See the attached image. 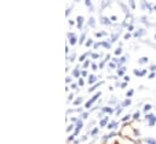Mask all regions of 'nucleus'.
Wrapping results in <instances>:
<instances>
[{
    "label": "nucleus",
    "mask_w": 156,
    "mask_h": 144,
    "mask_svg": "<svg viewBox=\"0 0 156 144\" xmlns=\"http://www.w3.org/2000/svg\"><path fill=\"white\" fill-rule=\"evenodd\" d=\"M133 73H134V75H138V76H143V75H145L146 70H142V72H139V70L134 69V70H133Z\"/></svg>",
    "instance_id": "0eeeda50"
},
{
    "label": "nucleus",
    "mask_w": 156,
    "mask_h": 144,
    "mask_svg": "<svg viewBox=\"0 0 156 144\" xmlns=\"http://www.w3.org/2000/svg\"><path fill=\"white\" fill-rule=\"evenodd\" d=\"M102 110L106 112V113H109V114H113V113H114V109H113V108H109V107H104V108H102Z\"/></svg>",
    "instance_id": "9d476101"
},
{
    "label": "nucleus",
    "mask_w": 156,
    "mask_h": 144,
    "mask_svg": "<svg viewBox=\"0 0 156 144\" xmlns=\"http://www.w3.org/2000/svg\"><path fill=\"white\" fill-rule=\"evenodd\" d=\"M91 56H92V58H99V55H97V54H92Z\"/></svg>",
    "instance_id": "ea45409f"
},
{
    "label": "nucleus",
    "mask_w": 156,
    "mask_h": 144,
    "mask_svg": "<svg viewBox=\"0 0 156 144\" xmlns=\"http://www.w3.org/2000/svg\"><path fill=\"white\" fill-rule=\"evenodd\" d=\"M88 26H91V27H96V22H94V18H93V17L90 18V21H88Z\"/></svg>",
    "instance_id": "6ab92c4d"
},
{
    "label": "nucleus",
    "mask_w": 156,
    "mask_h": 144,
    "mask_svg": "<svg viewBox=\"0 0 156 144\" xmlns=\"http://www.w3.org/2000/svg\"><path fill=\"white\" fill-rule=\"evenodd\" d=\"M84 84H85V82H84V80L80 78V79H79V85H80V86H84Z\"/></svg>",
    "instance_id": "4c0bfd02"
},
{
    "label": "nucleus",
    "mask_w": 156,
    "mask_h": 144,
    "mask_svg": "<svg viewBox=\"0 0 156 144\" xmlns=\"http://www.w3.org/2000/svg\"><path fill=\"white\" fill-rule=\"evenodd\" d=\"M125 72H126V67H121V68H120V70H118V75H119V76H121V75H124V74H125Z\"/></svg>",
    "instance_id": "4468645a"
},
{
    "label": "nucleus",
    "mask_w": 156,
    "mask_h": 144,
    "mask_svg": "<svg viewBox=\"0 0 156 144\" xmlns=\"http://www.w3.org/2000/svg\"><path fill=\"white\" fill-rule=\"evenodd\" d=\"M125 81H130V76H125Z\"/></svg>",
    "instance_id": "4d7b16f0"
},
{
    "label": "nucleus",
    "mask_w": 156,
    "mask_h": 144,
    "mask_svg": "<svg viewBox=\"0 0 156 144\" xmlns=\"http://www.w3.org/2000/svg\"><path fill=\"white\" fill-rule=\"evenodd\" d=\"M66 81H67V82H70V81H72V79H70V78H69V76H68V78H67V79H66Z\"/></svg>",
    "instance_id": "5fc2aeb1"
},
{
    "label": "nucleus",
    "mask_w": 156,
    "mask_h": 144,
    "mask_svg": "<svg viewBox=\"0 0 156 144\" xmlns=\"http://www.w3.org/2000/svg\"><path fill=\"white\" fill-rule=\"evenodd\" d=\"M73 75H74L75 78H79V76H80V72H79V68H78V67L73 70Z\"/></svg>",
    "instance_id": "f3484780"
},
{
    "label": "nucleus",
    "mask_w": 156,
    "mask_h": 144,
    "mask_svg": "<svg viewBox=\"0 0 156 144\" xmlns=\"http://www.w3.org/2000/svg\"><path fill=\"white\" fill-rule=\"evenodd\" d=\"M132 94H133V90H130V91L126 93V96H127V97H131Z\"/></svg>",
    "instance_id": "473e14b6"
},
{
    "label": "nucleus",
    "mask_w": 156,
    "mask_h": 144,
    "mask_svg": "<svg viewBox=\"0 0 156 144\" xmlns=\"http://www.w3.org/2000/svg\"><path fill=\"white\" fill-rule=\"evenodd\" d=\"M81 75H82V76H86V75H87V72H86V70L81 72Z\"/></svg>",
    "instance_id": "a18cd8bd"
},
{
    "label": "nucleus",
    "mask_w": 156,
    "mask_h": 144,
    "mask_svg": "<svg viewBox=\"0 0 156 144\" xmlns=\"http://www.w3.org/2000/svg\"><path fill=\"white\" fill-rule=\"evenodd\" d=\"M76 21H78V28L81 29L82 28V23H84V17L82 16H78Z\"/></svg>",
    "instance_id": "20e7f679"
},
{
    "label": "nucleus",
    "mask_w": 156,
    "mask_h": 144,
    "mask_svg": "<svg viewBox=\"0 0 156 144\" xmlns=\"http://www.w3.org/2000/svg\"><path fill=\"white\" fill-rule=\"evenodd\" d=\"M73 127H74V125H69V126L67 127V132H70V131L73 130Z\"/></svg>",
    "instance_id": "72a5a7b5"
},
{
    "label": "nucleus",
    "mask_w": 156,
    "mask_h": 144,
    "mask_svg": "<svg viewBox=\"0 0 156 144\" xmlns=\"http://www.w3.org/2000/svg\"><path fill=\"white\" fill-rule=\"evenodd\" d=\"M131 104V100H125L124 102H122V107H127V106H130Z\"/></svg>",
    "instance_id": "5701e85b"
},
{
    "label": "nucleus",
    "mask_w": 156,
    "mask_h": 144,
    "mask_svg": "<svg viewBox=\"0 0 156 144\" xmlns=\"http://www.w3.org/2000/svg\"><path fill=\"white\" fill-rule=\"evenodd\" d=\"M125 62H126V57H121V58L119 60V63H118V67H120V68H121V66H122V64H124Z\"/></svg>",
    "instance_id": "dca6fc26"
},
{
    "label": "nucleus",
    "mask_w": 156,
    "mask_h": 144,
    "mask_svg": "<svg viewBox=\"0 0 156 144\" xmlns=\"http://www.w3.org/2000/svg\"><path fill=\"white\" fill-rule=\"evenodd\" d=\"M92 68H93V70H97V66L96 64H92Z\"/></svg>",
    "instance_id": "864d4df0"
},
{
    "label": "nucleus",
    "mask_w": 156,
    "mask_h": 144,
    "mask_svg": "<svg viewBox=\"0 0 156 144\" xmlns=\"http://www.w3.org/2000/svg\"><path fill=\"white\" fill-rule=\"evenodd\" d=\"M128 30H133V26H132V24L128 26Z\"/></svg>",
    "instance_id": "8fccbe9b"
},
{
    "label": "nucleus",
    "mask_w": 156,
    "mask_h": 144,
    "mask_svg": "<svg viewBox=\"0 0 156 144\" xmlns=\"http://www.w3.org/2000/svg\"><path fill=\"white\" fill-rule=\"evenodd\" d=\"M98 130H99V128H98V127H96L94 130H92V132H91V134H92V136H94V134H97V132H98Z\"/></svg>",
    "instance_id": "c756f323"
},
{
    "label": "nucleus",
    "mask_w": 156,
    "mask_h": 144,
    "mask_svg": "<svg viewBox=\"0 0 156 144\" xmlns=\"http://www.w3.org/2000/svg\"><path fill=\"white\" fill-rule=\"evenodd\" d=\"M122 54V50L121 49H116L115 50V55H121Z\"/></svg>",
    "instance_id": "2f4dec72"
},
{
    "label": "nucleus",
    "mask_w": 156,
    "mask_h": 144,
    "mask_svg": "<svg viewBox=\"0 0 156 144\" xmlns=\"http://www.w3.org/2000/svg\"><path fill=\"white\" fill-rule=\"evenodd\" d=\"M109 67H110L112 69H114V68H115L116 66H115V63H113V62H110V63H109Z\"/></svg>",
    "instance_id": "e433bc0d"
},
{
    "label": "nucleus",
    "mask_w": 156,
    "mask_h": 144,
    "mask_svg": "<svg viewBox=\"0 0 156 144\" xmlns=\"http://www.w3.org/2000/svg\"><path fill=\"white\" fill-rule=\"evenodd\" d=\"M74 58H75V54H73V55L70 56V58H69V60H70V62H73V61H74Z\"/></svg>",
    "instance_id": "c03bdc74"
},
{
    "label": "nucleus",
    "mask_w": 156,
    "mask_h": 144,
    "mask_svg": "<svg viewBox=\"0 0 156 144\" xmlns=\"http://www.w3.org/2000/svg\"><path fill=\"white\" fill-rule=\"evenodd\" d=\"M119 35H120V32H119L118 34H114V35L112 36V42H114V41H116V40H118V38H119Z\"/></svg>",
    "instance_id": "4be33fe9"
},
{
    "label": "nucleus",
    "mask_w": 156,
    "mask_h": 144,
    "mask_svg": "<svg viewBox=\"0 0 156 144\" xmlns=\"http://www.w3.org/2000/svg\"><path fill=\"white\" fill-rule=\"evenodd\" d=\"M82 126H84L82 121H81V120H79V121H78V125H76V131H75V134H78V133H79V131L82 128Z\"/></svg>",
    "instance_id": "423d86ee"
},
{
    "label": "nucleus",
    "mask_w": 156,
    "mask_h": 144,
    "mask_svg": "<svg viewBox=\"0 0 156 144\" xmlns=\"http://www.w3.org/2000/svg\"><path fill=\"white\" fill-rule=\"evenodd\" d=\"M87 56H88V52H87V54H84V55H82V56L79 58V61H80V62H82V61H84V60H85Z\"/></svg>",
    "instance_id": "bb28decb"
},
{
    "label": "nucleus",
    "mask_w": 156,
    "mask_h": 144,
    "mask_svg": "<svg viewBox=\"0 0 156 144\" xmlns=\"http://www.w3.org/2000/svg\"><path fill=\"white\" fill-rule=\"evenodd\" d=\"M100 23H102V24H107V26H109V24H110V21H109L108 17H100Z\"/></svg>",
    "instance_id": "39448f33"
},
{
    "label": "nucleus",
    "mask_w": 156,
    "mask_h": 144,
    "mask_svg": "<svg viewBox=\"0 0 156 144\" xmlns=\"http://www.w3.org/2000/svg\"><path fill=\"white\" fill-rule=\"evenodd\" d=\"M99 85H102V82H97V84H96V85H94L93 87H91V88H88V92H93V91H94V90H96V88H97V87H98Z\"/></svg>",
    "instance_id": "aec40b11"
},
{
    "label": "nucleus",
    "mask_w": 156,
    "mask_h": 144,
    "mask_svg": "<svg viewBox=\"0 0 156 144\" xmlns=\"http://www.w3.org/2000/svg\"><path fill=\"white\" fill-rule=\"evenodd\" d=\"M92 44H93V41H92V40H91V39H88V40H87V41H86V46H87V47H90V46H91V45H92Z\"/></svg>",
    "instance_id": "c85d7f7f"
},
{
    "label": "nucleus",
    "mask_w": 156,
    "mask_h": 144,
    "mask_svg": "<svg viewBox=\"0 0 156 144\" xmlns=\"http://www.w3.org/2000/svg\"><path fill=\"white\" fill-rule=\"evenodd\" d=\"M97 81V76L96 75H90L88 76V84H94Z\"/></svg>",
    "instance_id": "6e6552de"
},
{
    "label": "nucleus",
    "mask_w": 156,
    "mask_h": 144,
    "mask_svg": "<svg viewBox=\"0 0 156 144\" xmlns=\"http://www.w3.org/2000/svg\"><path fill=\"white\" fill-rule=\"evenodd\" d=\"M139 116H140V113H139V112H136V113L133 114V119H134V120H138Z\"/></svg>",
    "instance_id": "393cba45"
},
{
    "label": "nucleus",
    "mask_w": 156,
    "mask_h": 144,
    "mask_svg": "<svg viewBox=\"0 0 156 144\" xmlns=\"http://www.w3.org/2000/svg\"><path fill=\"white\" fill-rule=\"evenodd\" d=\"M82 101H84V100H82V97H78V100H75V101H74V104H75V106H79V104H81V103H82Z\"/></svg>",
    "instance_id": "a211bd4d"
},
{
    "label": "nucleus",
    "mask_w": 156,
    "mask_h": 144,
    "mask_svg": "<svg viewBox=\"0 0 156 144\" xmlns=\"http://www.w3.org/2000/svg\"><path fill=\"white\" fill-rule=\"evenodd\" d=\"M146 120H149V126H154L155 125V122H156V118H155V115H152V114H146Z\"/></svg>",
    "instance_id": "f03ea898"
},
{
    "label": "nucleus",
    "mask_w": 156,
    "mask_h": 144,
    "mask_svg": "<svg viewBox=\"0 0 156 144\" xmlns=\"http://www.w3.org/2000/svg\"><path fill=\"white\" fill-rule=\"evenodd\" d=\"M150 109H151V106H150V104H145V106H144V112H149Z\"/></svg>",
    "instance_id": "cd10ccee"
},
{
    "label": "nucleus",
    "mask_w": 156,
    "mask_h": 144,
    "mask_svg": "<svg viewBox=\"0 0 156 144\" xmlns=\"http://www.w3.org/2000/svg\"><path fill=\"white\" fill-rule=\"evenodd\" d=\"M145 142L149 143V144H156L155 139H152V138H145Z\"/></svg>",
    "instance_id": "412c9836"
},
{
    "label": "nucleus",
    "mask_w": 156,
    "mask_h": 144,
    "mask_svg": "<svg viewBox=\"0 0 156 144\" xmlns=\"http://www.w3.org/2000/svg\"><path fill=\"white\" fill-rule=\"evenodd\" d=\"M100 45H103L104 47H107V49H110V46H112L109 42H100Z\"/></svg>",
    "instance_id": "a878e982"
},
{
    "label": "nucleus",
    "mask_w": 156,
    "mask_h": 144,
    "mask_svg": "<svg viewBox=\"0 0 156 144\" xmlns=\"http://www.w3.org/2000/svg\"><path fill=\"white\" fill-rule=\"evenodd\" d=\"M130 5H131V8H132V9H134V8H136V4H134V2H130Z\"/></svg>",
    "instance_id": "58836bf2"
},
{
    "label": "nucleus",
    "mask_w": 156,
    "mask_h": 144,
    "mask_svg": "<svg viewBox=\"0 0 156 144\" xmlns=\"http://www.w3.org/2000/svg\"><path fill=\"white\" fill-rule=\"evenodd\" d=\"M85 38H86V34L84 33V34L81 35V38H80V40H79V42H80V45H82V44H84V40H85Z\"/></svg>",
    "instance_id": "b1692460"
},
{
    "label": "nucleus",
    "mask_w": 156,
    "mask_h": 144,
    "mask_svg": "<svg viewBox=\"0 0 156 144\" xmlns=\"http://www.w3.org/2000/svg\"><path fill=\"white\" fill-rule=\"evenodd\" d=\"M148 61H149L148 57H142V58L138 61V63H139V64H144V63H148Z\"/></svg>",
    "instance_id": "ddd939ff"
},
{
    "label": "nucleus",
    "mask_w": 156,
    "mask_h": 144,
    "mask_svg": "<svg viewBox=\"0 0 156 144\" xmlns=\"http://www.w3.org/2000/svg\"><path fill=\"white\" fill-rule=\"evenodd\" d=\"M68 140H69V142H72V140H74V136H70V137L68 138Z\"/></svg>",
    "instance_id": "09e8293b"
},
{
    "label": "nucleus",
    "mask_w": 156,
    "mask_h": 144,
    "mask_svg": "<svg viewBox=\"0 0 156 144\" xmlns=\"http://www.w3.org/2000/svg\"><path fill=\"white\" fill-rule=\"evenodd\" d=\"M110 20H113V21H116V17H115V16H112V17H110Z\"/></svg>",
    "instance_id": "6e6d98bb"
},
{
    "label": "nucleus",
    "mask_w": 156,
    "mask_h": 144,
    "mask_svg": "<svg viewBox=\"0 0 156 144\" xmlns=\"http://www.w3.org/2000/svg\"><path fill=\"white\" fill-rule=\"evenodd\" d=\"M124 38H125V40H127V39H130V38H131V34H130V33H127V34H125V36H124Z\"/></svg>",
    "instance_id": "c9c22d12"
},
{
    "label": "nucleus",
    "mask_w": 156,
    "mask_h": 144,
    "mask_svg": "<svg viewBox=\"0 0 156 144\" xmlns=\"http://www.w3.org/2000/svg\"><path fill=\"white\" fill-rule=\"evenodd\" d=\"M143 34H145V30H144V29H139V32H136L133 35L137 38V36H140V35H143Z\"/></svg>",
    "instance_id": "f8f14e48"
},
{
    "label": "nucleus",
    "mask_w": 156,
    "mask_h": 144,
    "mask_svg": "<svg viewBox=\"0 0 156 144\" xmlns=\"http://www.w3.org/2000/svg\"><path fill=\"white\" fill-rule=\"evenodd\" d=\"M154 76H155V74H154V73H151V74H150V75H149V79H152V78H154Z\"/></svg>",
    "instance_id": "3c124183"
},
{
    "label": "nucleus",
    "mask_w": 156,
    "mask_h": 144,
    "mask_svg": "<svg viewBox=\"0 0 156 144\" xmlns=\"http://www.w3.org/2000/svg\"><path fill=\"white\" fill-rule=\"evenodd\" d=\"M130 118H131V115H126V116H124V118H122V121H127Z\"/></svg>",
    "instance_id": "f704fd0d"
},
{
    "label": "nucleus",
    "mask_w": 156,
    "mask_h": 144,
    "mask_svg": "<svg viewBox=\"0 0 156 144\" xmlns=\"http://www.w3.org/2000/svg\"><path fill=\"white\" fill-rule=\"evenodd\" d=\"M100 45V42H97V44H94V49H97V47Z\"/></svg>",
    "instance_id": "603ef678"
},
{
    "label": "nucleus",
    "mask_w": 156,
    "mask_h": 144,
    "mask_svg": "<svg viewBox=\"0 0 156 144\" xmlns=\"http://www.w3.org/2000/svg\"><path fill=\"white\" fill-rule=\"evenodd\" d=\"M108 120H109V118H104L103 120H100V122H99V126L100 127H104L107 124H108Z\"/></svg>",
    "instance_id": "1a4fd4ad"
},
{
    "label": "nucleus",
    "mask_w": 156,
    "mask_h": 144,
    "mask_svg": "<svg viewBox=\"0 0 156 144\" xmlns=\"http://www.w3.org/2000/svg\"><path fill=\"white\" fill-rule=\"evenodd\" d=\"M155 40H156V34H155Z\"/></svg>",
    "instance_id": "bf43d9fd"
},
{
    "label": "nucleus",
    "mask_w": 156,
    "mask_h": 144,
    "mask_svg": "<svg viewBox=\"0 0 156 144\" xmlns=\"http://www.w3.org/2000/svg\"><path fill=\"white\" fill-rule=\"evenodd\" d=\"M119 4H120V6L122 8V10H124V12H125L126 15H128V9L126 8V5H125L124 3H119Z\"/></svg>",
    "instance_id": "2eb2a0df"
},
{
    "label": "nucleus",
    "mask_w": 156,
    "mask_h": 144,
    "mask_svg": "<svg viewBox=\"0 0 156 144\" xmlns=\"http://www.w3.org/2000/svg\"><path fill=\"white\" fill-rule=\"evenodd\" d=\"M88 66H90V61H87V62H85V63H84V68H87Z\"/></svg>",
    "instance_id": "a19ab883"
},
{
    "label": "nucleus",
    "mask_w": 156,
    "mask_h": 144,
    "mask_svg": "<svg viewBox=\"0 0 156 144\" xmlns=\"http://www.w3.org/2000/svg\"><path fill=\"white\" fill-rule=\"evenodd\" d=\"M81 116H82V119H87V116H88V113H84Z\"/></svg>",
    "instance_id": "79ce46f5"
},
{
    "label": "nucleus",
    "mask_w": 156,
    "mask_h": 144,
    "mask_svg": "<svg viewBox=\"0 0 156 144\" xmlns=\"http://www.w3.org/2000/svg\"><path fill=\"white\" fill-rule=\"evenodd\" d=\"M116 126H118V122H116V121H113V122L108 124V128H109V130H113V128H115Z\"/></svg>",
    "instance_id": "9b49d317"
},
{
    "label": "nucleus",
    "mask_w": 156,
    "mask_h": 144,
    "mask_svg": "<svg viewBox=\"0 0 156 144\" xmlns=\"http://www.w3.org/2000/svg\"><path fill=\"white\" fill-rule=\"evenodd\" d=\"M68 38H69L70 45H75L76 44V36H75L74 33H68Z\"/></svg>",
    "instance_id": "7ed1b4c3"
},
{
    "label": "nucleus",
    "mask_w": 156,
    "mask_h": 144,
    "mask_svg": "<svg viewBox=\"0 0 156 144\" xmlns=\"http://www.w3.org/2000/svg\"><path fill=\"white\" fill-rule=\"evenodd\" d=\"M73 97H74V94H73V93H70V94H69V97H68V98H69V101H70V100H73Z\"/></svg>",
    "instance_id": "de8ad7c7"
},
{
    "label": "nucleus",
    "mask_w": 156,
    "mask_h": 144,
    "mask_svg": "<svg viewBox=\"0 0 156 144\" xmlns=\"http://www.w3.org/2000/svg\"><path fill=\"white\" fill-rule=\"evenodd\" d=\"M100 94H102V92H97V93L93 96V97H92V98H91V100H90V101H88V102L85 104V108H90V107H91V106H92V104H93V103L97 101V98L99 97Z\"/></svg>",
    "instance_id": "f257e3e1"
},
{
    "label": "nucleus",
    "mask_w": 156,
    "mask_h": 144,
    "mask_svg": "<svg viewBox=\"0 0 156 144\" xmlns=\"http://www.w3.org/2000/svg\"><path fill=\"white\" fill-rule=\"evenodd\" d=\"M86 139H87V136H84V137L80 139V142H84V140H86Z\"/></svg>",
    "instance_id": "49530a36"
},
{
    "label": "nucleus",
    "mask_w": 156,
    "mask_h": 144,
    "mask_svg": "<svg viewBox=\"0 0 156 144\" xmlns=\"http://www.w3.org/2000/svg\"><path fill=\"white\" fill-rule=\"evenodd\" d=\"M150 70H152V72H155V70H156V66H155V64H152V66L150 67Z\"/></svg>",
    "instance_id": "37998d69"
},
{
    "label": "nucleus",
    "mask_w": 156,
    "mask_h": 144,
    "mask_svg": "<svg viewBox=\"0 0 156 144\" xmlns=\"http://www.w3.org/2000/svg\"><path fill=\"white\" fill-rule=\"evenodd\" d=\"M72 88H76V85H75V84H72Z\"/></svg>",
    "instance_id": "13d9d810"
},
{
    "label": "nucleus",
    "mask_w": 156,
    "mask_h": 144,
    "mask_svg": "<svg viewBox=\"0 0 156 144\" xmlns=\"http://www.w3.org/2000/svg\"><path fill=\"white\" fill-rule=\"evenodd\" d=\"M85 4H86L88 8H91V9H92V3L90 2V0H86V2H85Z\"/></svg>",
    "instance_id": "7c9ffc66"
}]
</instances>
